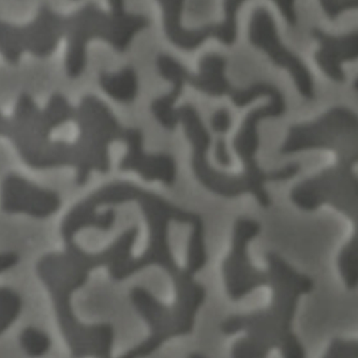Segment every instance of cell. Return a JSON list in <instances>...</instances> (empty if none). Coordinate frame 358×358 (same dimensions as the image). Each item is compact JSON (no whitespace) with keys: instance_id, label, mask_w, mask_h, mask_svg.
Here are the masks:
<instances>
[{"instance_id":"cell-1","label":"cell","mask_w":358,"mask_h":358,"mask_svg":"<svg viewBox=\"0 0 358 358\" xmlns=\"http://www.w3.org/2000/svg\"><path fill=\"white\" fill-rule=\"evenodd\" d=\"M0 136L14 143L32 169L74 166L76 185L84 186L92 171L106 174L110 170L108 146L124 140L126 128L96 96H83L76 108L55 94L40 110L31 96L23 94L11 118L0 113Z\"/></svg>"},{"instance_id":"cell-2","label":"cell","mask_w":358,"mask_h":358,"mask_svg":"<svg viewBox=\"0 0 358 358\" xmlns=\"http://www.w3.org/2000/svg\"><path fill=\"white\" fill-rule=\"evenodd\" d=\"M138 235V227H130L98 253L86 252L74 241H67L64 252L48 253L39 259L38 275L51 295L58 325L72 358L92 357L110 331L106 324L80 323L74 315L72 295L86 285L94 269L101 266L108 267V271L115 269L132 257V247Z\"/></svg>"},{"instance_id":"cell-3","label":"cell","mask_w":358,"mask_h":358,"mask_svg":"<svg viewBox=\"0 0 358 358\" xmlns=\"http://www.w3.org/2000/svg\"><path fill=\"white\" fill-rule=\"evenodd\" d=\"M271 273L273 299L266 309L227 317L220 324L224 335L247 331L232 348V358H267L278 349L283 358H307L306 350L293 331L299 299L315 289V281L299 273L277 253L266 255Z\"/></svg>"},{"instance_id":"cell-4","label":"cell","mask_w":358,"mask_h":358,"mask_svg":"<svg viewBox=\"0 0 358 358\" xmlns=\"http://www.w3.org/2000/svg\"><path fill=\"white\" fill-rule=\"evenodd\" d=\"M110 13L102 11L94 3H88L69 16L59 15L48 6H41L39 13L43 24L36 56L48 57L55 51L58 41L62 37L67 38L66 70L69 78H76L86 69V50L92 40H104L116 51L126 52L134 36L148 27L150 20L144 15L126 13L124 0H110Z\"/></svg>"},{"instance_id":"cell-5","label":"cell","mask_w":358,"mask_h":358,"mask_svg":"<svg viewBox=\"0 0 358 358\" xmlns=\"http://www.w3.org/2000/svg\"><path fill=\"white\" fill-rule=\"evenodd\" d=\"M178 124L184 127L185 134L192 146L191 166L193 173L207 190L227 199L238 198L241 195L251 193L261 206L269 207L271 198L265 184L245 172L239 175L227 174L210 166L208 150L211 136L194 106L184 104L174 108L164 127L173 131Z\"/></svg>"},{"instance_id":"cell-6","label":"cell","mask_w":358,"mask_h":358,"mask_svg":"<svg viewBox=\"0 0 358 358\" xmlns=\"http://www.w3.org/2000/svg\"><path fill=\"white\" fill-rule=\"evenodd\" d=\"M138 203L146 222L150 236L148 249L138 259H130L118 268L108 271L110 277L122 281L150 265H158L169 273L172 280L182 273L171 251L169 243V224L171 221L190 224L191 227L204 222L200 215L184 210L166 201L160 195L144 190L138 186L134 200Z\"/></svg>"},{"instance_id":"cell-7","label":"cell","mask_w":358,"mask_h":358,"mask_svg":"<svg viewBox=\"0 0 358 358\" xmlns=\"http://www.w3.org/2000/svg\"><path fill=\"white\" fill-rule=\"evenodd\" d=\"M157 67L161 76L173 82L188 83L195 90L211 96H229L237 108H245L259 96H269L275 92V86L268 83H255L247 88H235L225 76L227 59L218 54H207L200 62V73L193 74L168 55L157 58Z\"/></svg>"},{"instance_id":"cell-8","label":"cell","mask_w":358,"mask_h":358,"mask_svg":"<svg viewBox=\"0 0 358 358\" xmlns=\"http://www.w3.org/2000/svg\"><path fill=\"white\" fill-rule=\"evenodd\" d=\"M259 232V223L249 218L237 219L233 227L232 248L222 263L225 287L232 301H239L257 287L271 285V271L253 266L248 255L249 243Z\"/></svg>"},{"instance_id":"cell-9","label":"cell","mask_w":358,"mask_h":358,"mask_svg":"<svg viewBox=\"0 0 358 358\" xmlns=\"http://www.w3.org/2000/svg\"><path fill=\"white\" fill-rule=\"evenodd\" d=\"M271 103L262 108L251 110L246 116L238 134L233 141V148L243 164V172L253 177L259 182L266 184L269 182H281L293 178L301 170L296 164H289L279 170L265 172L259 168L255 160V155L259 150V138L257 124L265 118H275L282 116L285 113V100L280 90L271 94Z\"/></svg>"},{"instance_id":"cell-10","label":"cell","mask_w":358,"mask_h":358,"mask_svg":"<svg viewBox=\"0 0 358 358\" xmlns=\"http://www.w3.org/2000/svg\"><path fill=\"white\" fill-rule=\"evenodd\" d=\"M130 299L136 310L148 324L150 335L142 343L129 350L120 358H143L152 355L169 339L190 335L191 331L173 319L168 313V306L161 303L148 289L136 287L130 293Z\"/></svg>"},{"instance_id":"cell-11","label":"cell","mask_w":358,"mask_h":358,"mask_svg":"<svg viewBox=\"0 0 358 358\" xmlns=\"http://www.w3.org/2000/svg\"><path fill=\"white\" fill-rule=\"evenodd\" d=\"M248 35L253 45L262 48L275 64L289 70L301 94L307 99H313V86L310 74L295 56L281 45L275 35V24L266 10L263 8L255 10L251 17Z\"/></svg>"},{"instance_id":"cell-12","label":"cell","mask_w":358,"mask_h":358,"mask_svg":"<svg viewBox=\"0 0 358 358\" xmlns=\"http://www.w3.org/2000/svg\"><path fill=\"white\" fill-rule=\"evenodd\" d=\"M62 206L59 194L40 188L19 175L9 174L1 185V209L8 214H26L44 219Z\"/></svg>"},{"instance_id":"cell-13","label":"cell","mask_w":358,"mask_h":358,"mask_svg":"<svg viewBox=\"0 0 358 358\" xmlns=\"http://www.w3.org/2000/svg\"><path fill=\"white\" fill-rule=\"evenodd\" d=\"M143 132L138 128H127L126 156L120 161L122 172L134 171L141 175L146 182L160 180L166 186L172 187L176 180V162L174 157L169 154H146L143 148Z\"/></svg>"},{"instance_id":"cell-14","label":"cell","mask_w":358,"mask_h":358,"mask_svg":"<svg viewBox=\"0 0 358 358\" xmlns=\"http://www.w3.org/2000/svg\"><path fill=\"white\" fill-rule=\"evenodd\" d=\"M164 10V23L166 36L175 45L193 51L209 37H215L216 25H206L200 29L186 30L182 26V12L185 0H158Z\"/></svg>"},{"instance_id":"cell-15","label":"cell","mask_w":358,"mask_h":358,"mask_svg":"<svg viewBox=\"0 0 358 358\" xmlns=\"http://www.w3.org/2000/svg\"><path fill=\"white\" fill-rule=\"evenodd\" d=\"M99 83L106 94L120 103H131L138 96V74L132 67L124 68L115 74L101 72Z\"/></svg>"},{"instance_id":"cell-16","label":"cell","mask_w":358,"mask_h":358,"mask_svg":"<svg viewBox=\"0 0 358 358\" xmlns=\"http://www.w3.org/2000/svg\"><path fill=\"white\" fill-rule=\"evenodd\" d=\"M245 0H224V23L216 25L215 38L227 44L232 45L236 39V13ZM281 11L287 16L289 22L294 21V14L292 9V0H275Z\"/></svg>"},{"instance_id":"cell-17","label":"cell","mask_w":358,"mask_h":358,"mask_svg":"<svg viewBox=\"0 0 358 358\" xmlns=\"http://www.w3.org/2000/svg\"><path fill=\"white\" fill-rule=\"evenodd\" d=\"M207 259L208 257L205 243V227L204 223H201L192 227L187 250V266L185 269L194 275L204 268Z\"/></svg>"},{"instance_id":"cell-18","label":"cell","mask_w":358,"mask_h":358,"mask_svg":"<svg viewBox=\"0 0 358 358\" xmlns=\"http://www.w3.org/2000/svg\"><path fill=\"white\" fill-rule=\"evenodd\" d=\"M23 301L15 291L0 287V336L3 335L19 317Z\"/></svg>"},{"instance_id":"cell-19","label":"cell","mask_w":358,"mask_h":358,"mask_svg":"<svg viewBox=\"0 0 358 358\" xmlns=\"http://www.w3.org/2000/svg\"><path fill=\"white\" fill-rule=\"evenodd\" d=\"M20 343L30 357H41L51 349V339L36 327H28L22 331Z\"/></svg>"},{"instance_id":"cell-20","label":"cell","mask_w":358,"mask_h":358,"mask_svg":"<svg viewBox=\"0 0 358 358\" xmlns=\"http://www.w3.org/2000/svg\"><path fill=\"white\" fill-rule=\"evenodd\" d=\"M322 358H358V339L335 338Z\"/></svg>"},{"instance_id":"cell-21","label":"cell","mask_w":358,"mask_h":358,"mask_svg":"<svg viewBox=\"0 0 358 358\" xmlns=\"http://www.w3.org/2000/svg\"><path fill=\"white\" fill-rule=\"evenodd\" d=\"M210 126L216 134H227L232 126L230 112L227 108H220L217 110L214 115L211 116Z\"/></svg>"},{"instance_id":"cell-22","label":"cell","mask_w":358,"mask_h":358,"mask_svg":"<svg viewBox=\"0 0 358 358\" xmlns=\"http://www.w3.org/2000/svg\"><path fill=\"white\" fill-rule=\"evenodd\" d=\"M215 157H216L219 166H223V168H229V166H232V158L227 152V142L223 138H219L217 140Z\"/></svg>"},{"instance_id":"cell-23","label":"cell","mask_w":358,"mask_h":358,"mask_svg":"<svg viewBox=\"0 0 358 358\" xmlns=\"http://www.w3.org/2000/svg\"><path fill=\"white\" fill-rule=\"evenodd\" d=\"M19 261L20 257L17 253L12 252V251L0 253V273L15 266Z\"/></svg>"},{"instance_id":"cell-24","label":"cell","mask_w":358,"mask_h":358,"mask_svg":"<svg viewBox=\"0 0 358 358\" xmlns=\"http://www.w3.org/2000/svg\"><path fill=\"white\" fill-rule=\"evenodd\" d=\"M188 358H207L206 356L200 353H191Z\"/></svg>"}]
</instances>
